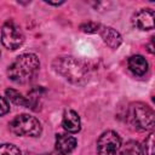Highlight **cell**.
<instances>
[{"label": "cell", "mask_w": 155, "mask_h": 155, "mask_svg": "<svg viewBox=\"0 0 155 155\" xmlns=\"http://www.w3.org/2000/svg\"><path fill=\"white\" fill-rule=\"evenodd\" d=\"M40 62L34 53H23L18 56L15 62L8 67L7 75L16 84H28L38 74Z\"/></svg>", "instance_id": "obj_1"}, {"label": "cell", "mask_w": 155, "mask_h": 155, "mask_svg": "<svg viewBox=\"0 0 155 155\" xmlns=\"http://www.w3.org/2000/svg\"><path fill=\"white\" fill-rule=\"evenodd\" d=\"M52 65L58 74L70 82L80 84L87 79V68L74 57H58L53 61Z\"/></svg>", "instance_id": "obj_2"}, {"label": "cell", "mask_w": 155, "mask_h": 155, "mask_svg": "<svg viewBox=\"0 0 155 155\" xmlns=\"http://www.w3.org/2000/svg\"><path fill=\"white\" fill-rule=\"evenodd\" d=\"M10 128L16 136L23 137H38L41 133L40 121L28 114H22L16 116L10 122Z\"/></svg>", "instance_id": "obj_3"}, {"label": "cell", "mask_w": 155, "mask_h": 155, "mask_svg": "<svg viewBox=\"0 0 155 155\" xmlns=\"http://www.w3.org/2000/svg\"><path fill=\"white\" fill-rule=\"evenodd\" d=\"M154 110L140 102L133 103L130 108V117L133 125L139 130L150 131L154 128Z\"/></svg>", "instance_id": "obj_4"}, {"label": "cell", "mask_w": 155, "mask_h": 155, "mask_svg": "<svg viewBox=\"0 0 155 155\" xmlns=\"http://www.w3.org/2000/svg\"><path fill=\"white\" fill-rule=\"evenodd\" d=\"M1 42L8 50H17L24 42V34L15 22H6L1 29Z\"/></svg>", "instance_id": "obj_5"}, {"label": "cell", "mask_w": 155, "mask_h": 155, "mask_svg": "<svg viewBox=\"0 0 155 155\" xmlns=\"http://www.w3.org/2000/svg\"><path fill=\"white\" fill-rule=\"evenodd\" d=\"M121 149L120 136L114 131H105L97 140L98 155H117Z\"/></svg>", "instance_id": "obj_6"}, {"label": "cell", "mask_w": 155, "mask_h": 155, "mask_svg": "<svg viewBox=\"0 0 155 155\" xmlns=\"http://www.w3.org/2000/svg\"><path fill=\"white\" fill-rule=\"evenodd\" d=\"M133 25L140 30H150L154 28V11L142 8L133 16Z\"/></svg>", "instance_id": "obj_7"}, {"label": "cell", "mask_w": 155, "mask_h": 155, "mask_svg": "<svg viewBox=\"0 0 155 155\" xmlns=\"http://www.w3.org/2000/svg\"><path fill=\"white\" fill-rule=\"evenodd\" d=\"M76 147V139L69 134H57L56 137V150L59 155L70 154Z\"/></svg>", "instance_id": "obj_8"}, {"label": "cell", "mask_w": 155, "mask_h": 155, "mask_svg": "<svg viewBox=\"0 0 155 155\" xmlns=\"http://www.w3.org/2000/svg\"><path fill=\"white\" fill-rule=\"evenodd\" d=\"M98 33L101 34L103 41L110 48H117L122 42V38H121L120 33L111 27H101Z\"/></svg>", "instance_id": "obj_9"}, {"label": "cell", "mask_w": 155, "mask_h": 155, "mask_svg": "<svg viewBox=\"0 0 155 155\" xmlns=\"http://www.w3.org/2000/svg\"><path fill=\"white\" fill-rule=\"evenodd\" d=\"M62 126L69 133L79 132L81 127V121H80L78 113L74 110H65L63 119H62Z\"/></svg>", "instance_id": "obj_10"}, {"label": "cell", "mask_w": 155, "mask_h": 155, "mask_svg": "<svg viewBox=\"0 0 155 155\" xmlns=\"http://www.w3.org/2000/svg\"><path fill=\"white\" fill-rule=\"evenodd\" d=\"M127 64H128V69L134 75H138V76L144 75L147 73V70H148V62L140 54H136V56L130 57Z\"/></svg>", "instance_id": "obj_11"}, {"label": "cell", "mask_w": 155, "mask_h": 155, "mask_svg": "<svg viewBox=\"0 0 155 155\" xmlns=\"http://www.w3.org/2000/svg\"><path fill=\"white\" fill-rule=\"evenodd\" d=\"M5 93H6L7 99H10L13 104H17V105H22V107H27L28 108V99H27V97H24L18 91H16L13 88H7L5 91Z\"/></svg>", "instance_id": "obj_12"}, {"label": "cell", "mask_w": 155, "mask_h": 155, "mask_svg": "<svg viewBox=\"0 0 155 155\" xmlns=\"http://www.w3.org/2000/svg\"><path fill=\"white\" fill-rule=\"evenodd\" d=\"M120 150L124 155H143V148L136 140H128L124 147L121 145Z\"/></svg>", "instance_id": "obj_13"}, {"label": "cell", "mask_w": 155, "mask_h": 155, "mask_svg": "<svg viewBox=\"0 0 155 155\" xmlns=\"http://www.w3.org/2000/svg\"><path fill=\"white\" fill-rule=\"evenodd\" d=\"M0 155H22L21 150L13 144H0Z\"/></svg>", "instance_id": "obj_14"}, {"label": "cell", "mask_w": 155, "mask_h": 155, "mask_svg": "<svg viewBox=\"0 0 155 155\" xmlns=\"http://www.w3.org/2000/svg\"><path fill=\"white\" fill-rule=\"evenodd\" d=\"M101 24L96 23V22H87V23H84L81 24L80 29L84 31V33H88V34H93V33H98L99 29H101Z\"/></svg>", "instance_id": "obj_15"}, {"label": "cell", "mask_w": 155, "mask_h": 155, "mask_svg": "<svg viewBox=\"0 0 155 155\" xmlns=\"http://www.w3.org/2000/svg\"><path fill=\"white\" fill-rule=\"evenodd\" d=\"M143 150L145 151V155H154V133H150L145 138Z\"/></svg>", "instance_id": "obj_16"}, {"label": "cell", "mask_w": 155, "mask_h": 155, "mask_svg": "<svg viewBox=\"0 0 155 155\" xmlns=\"http://www.w3.org/2000/svg\"><path fill=\"white\" fill-rule=\"evenodd\" d=\"M8 110H10V105H8L7 99L4 97H0V116L7 114Z\"/></svg>", "instance_id": "obj_17"}, {"label": "cell", "mask_w": 155, "mask_h": 155, "mask_svg": "<svg viewBox=\"0 0 155 155\" xmlns=\"http://www.w3.org/2000/svg\"><path fill=\"white\" fill-rule=\"evenodd\" d=\"M46 4H48V5H54V6H58V5H62L64 1H58V2H52V1H45Z\"/></svg>", "instance_id": "obj_18"}, {"label": "cell", "mask_w": 155, "mask_h": 155, "mask_svg": "<svg viewBox=\"0 0 155 155\" xmlns=\"http://www.w3.org/2000/svg\"><path fill=\"white\" fill-rule=\"evenodd\" d=\"M148 51H149L150 53H154V48H153V38H151V41H150V44H149V48H148Z\"/></svg>", "instance_id": "obj_19"}]
</instances>
